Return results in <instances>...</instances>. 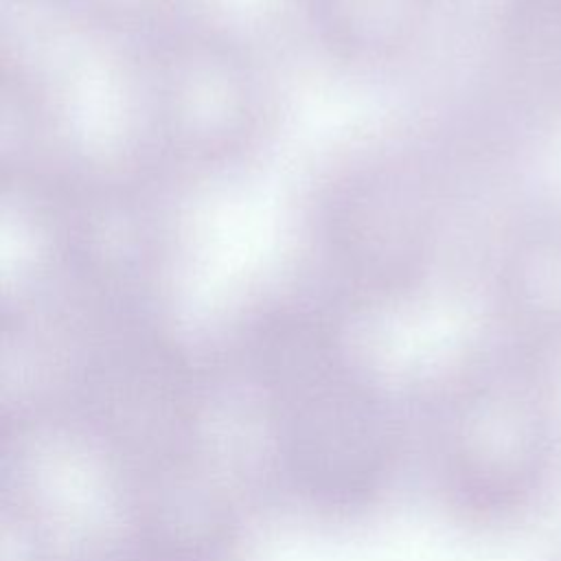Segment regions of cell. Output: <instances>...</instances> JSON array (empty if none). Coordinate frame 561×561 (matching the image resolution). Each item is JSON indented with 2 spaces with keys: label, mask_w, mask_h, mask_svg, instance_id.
<instances>
[{
  "label": "cell",
  "mask_w": 561,
  "mask_h": 561,
  "mask_svg": "<svg viewBox=\"0 0 561 561\" xmlns=\"http://www.w3.org/2000/svg\"><path fill=\"white\" fill-rule=\"evenodd\" d=\"M515 305L524 324L543 340L561 344V228L530 241L515 267Z\"/></svg>",
  "instance_id": "obj_1"
},
{
  "label": "cell",
  "mask_w": 561,
  "mask_h": 561,
  "mask_svg": "<svg viewBox=\"0 0 561 561\" xmlns=\"http://www.w3.org/2000/svg\"><path fill=\"white\" fill-rule=\"evenodd\" d=\"M513 44L530 79L561 92V0H522L513 18Z\"/></svg>",
  "instance_id": "obj_2"
},
{
  "label": "cell",
  "mask_w": 561,
  "mask_h": 561,
  "mask_svg": "<svg viewBox=\"0 0 561 561\" xmlns=\"http://www.w3.org/2000/svg\"><path fill=\"white\" fill-rule=\"evenodd\" d=\"M546 561H561V539L552 546V550H550V554L546 557Z\"/></svg>",
  "instance_id": "obj_3"
}]
</instances>
